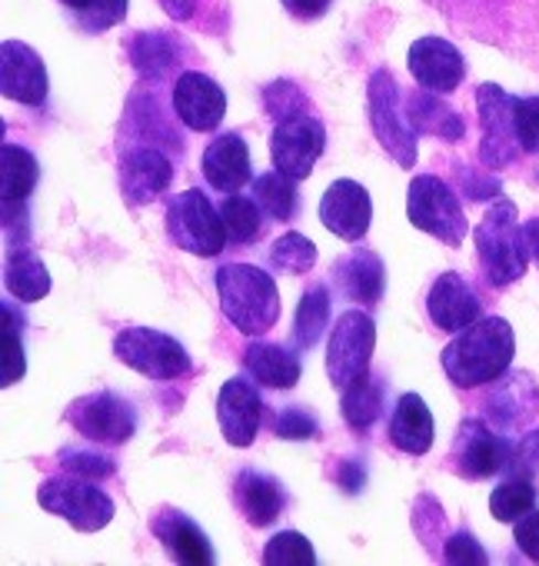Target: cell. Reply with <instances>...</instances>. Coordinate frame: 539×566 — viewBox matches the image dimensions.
Here are the masks:
<instances>
[{
    "label": "cell",
    "mask_w": 539,
    "mask_h": 566,
    "mask_svg": "<svg viewBox=\"0 0 539 566\" xmlns=\"http://www.w3.org/2000/svg\"><path fill=\"white\" fill-rule=\"evenodd\" d=\"M512 354H516L512 327L503 317H479L476 324L459 331L456 340L443 347L440 360L453 387L473 390V387L496 384L509 370Z\"/></svg>",
    "instance_id": "1"
},
{
    "label": "cell",
    "mask_w": 539,
    "mask_h": 566,
    "mask_svg": "<svg viewBox=\"0 0 539 566\" xmlns=\"http://www.w3.org/2000/svg\"><path fill=\"white\" fill-rule=\"evenodd\" d=\"M216 297L223 317L243 337H263L281 317V291L274 276L253 263H223L216 270Z\"/></svg>",
    "instance_id": "2"
},
{
    "label": "cell",
    "mask_w": 539,
    "mask_h": 566,
    "mask_svg": "<svg viewBox=\"0 0 539 566\" xmlns=\"http://www.w3.org/2000/svg\"><path fill=\"white\" fill-rule=\"evenodd\" d=\"M473 243L489 287H509L529 266V250L512 200H496L486 210V217L473 230Z\"/></svg>",
    "instance_id": "3"
},
{
    "label": "cell",
    "mask_w": 539,
    "mask_h": 566,
    "mask_svg": "<svg viewBox=\"0 0 539 566\" xmlns=\"http://www.w3.org/2000/svg\"><path fill=\"white\" fill-rule=\"evenodd\" d=\"M367 114H370V127L380 140V147L403 167V170H413L416 167V127L410 124V114H406V101L400 94V84L397 77L380 67L370 74V84H367Z\"/></svg>",
    "instance_id": "4"
},
{
    "label": "cell",
    "mask_w": 539,
    "mask_h": 566,
    "mask_svg": "<svg viewBox=\"0 0 539 566\" xmlns=\"http://www.w3.org/2000/svg\"><path fill=\"white\" fill-rule=\"evenodd\" d=\"M406 217L416 230L436 237L446 247H463L466 233H469V220L463 213V203L456 197V190L433 177V174H420L410 180V193H406Z\"/></svg>",
    "instance_id": "5"
},
{
    "label": "cell",
    "mask_w": 539,
    "mask_h": 566,
    "mask_svg": "<svg viewBox=\"0 0 539 566\" xmlns=\"http://www.w3.org/2000/svg\"><path fill=\"white\" fill-rule=\"evenodd\" d=\"M38 503H41L47 513L67 520L77 533H97V530H104V526L114 520V513H117L114 500H110L94 480H81V476H74V473L44 480V483L38 486Z\"/></svg>",
    "instance_id": "6"
},
{
    "label": "cell",
    "mask_w": 539,
    "mask_h": 566,
    "mask_svg": "<svg viewBox=\"0 0 539 566\" xmlns=\"http://www.w3.org/2000/svg\"><path fill=\"white\" fill-rule=\"evenodd\" d=\"M167 237L193 256H216L226 247V227L220 210L203 190H183L167 203Z\"/></svg>",
    "instance_id": "7"
},
{
    "label": "cell",
    "mask_w": 539,
    "mask_h": 566,
    "mask_svg": "<svg viewBox=\"0 0 539 566\" xmlns=\"http://www.w3.org/2000/svg\"><path fill=\"white\" fill-rule=\"evenodd\" d=\"M114 357L147 380H180L190 374L187 347L154 327H127L114 337Z\"/></svg>",
    "instance_id": "8"
},
{
    "label": "cell",
    "mask_w": 539,
    "mask_h": 566,
    "mask_svg": "<svg viewBox=\"0 0 539 566\" xmlns=\"http://www.w3.org/2000/svg\"><path fill=\"white\" fill-rule=\"evenodd\" d=\"M324 147H327V130L310 107L281 117L274 134H270V160H274V170L294 180H307L314 174Z\"/></svg>",
    "instance_id": "9"
},
{
    "label": "cell",
    "mask_w": 539,
    "mask_h": 566,
    "mask_svg": "<svg viewBox=\"0 0 539 566\" xmlns=\"http://www.w3.org/2000/svg\"><path fill=\"white\" fill-rule=\"evenodd\" d=\"M377 347V324L363 311H347L337 317L327 344V377L334 387H350L353 380L370 374Z\"/></svg>",
    "instance_id": "10"
},
{
    "label": "cell",
    "mask_w": 539,
    "mask_h": 566,
    "mask_svg": "<svg viewBox=\"0 0 539 566\" xmlns=\"http://www.w3.org/2000/svg\"><path fill=\"white\" fill-rule=\"evenodd\" d=\"M67 420L84 440L97 447H124L137 433V410L110 390L77 397L67 407Z\"/></svg>",
    "instance_id": "11"
},
{
    "label": "cell",
    "mask_w": 539,
    "mask_h": 566,
    "mask_svg": "<svg viewBox=\"0 0 539 566\" xmlns=\"http://www.w3.org/2000/svg\"><path fill=\"white\" fill-rule=\"evenodd\" d=\"M512 107H516V97L506 94L496 84H483L476 91V111H479V164L486 170H503V167H509L522 154L519 144H516Z\"/></svg>",
    "instance_id": "12"
},
{
    "label": "cell",
    "mask_w": 539,
    "mask_h": 566,
    "mask_svg": "<svg viewBox=\"0 0 539 566\" xmlns=\"http://www.w3.org/2000/svg\"><path fill=\"white\" fill-rule=\"evenodd\" d=\"M512 447L479 417H466L450 450V470L463 480H489L509 467Z\"/></svg>",
    "instance_id": "13"
},
{
    "label": "cell",
    "mask_w": 539,
    "mask_h": 566,
    "mask_svg": "<svg viewBox=\"0 0 539 566\" xmlns=\"http://www.w3.org/2000/svg\"><path fill=\"white\" fill-rule=\"evenodd\" d=\"M0 91L8 101H18L24 107H44L51 81L41 54L21 41L0 44Z\"/></svg>",
    "instance_id": "14"
},
{
    "label": "cell",
    "mask_w": 539,
    "mask_h": 566,
    "mask_svg": "<svg viewBox=\"0 0 539 566\" xmlns=\"http://www.w3.org/2000/svg\"><path fill=\"white\" fill-rule=\"evenodd\" d=\"M173 114L187 130L210 134L226 117V94L213 77L200 71H187L173 84Z\"/></svg>",
    "instance_id": "15"
},
{
    "label": "cell",
    "mask_w": 539,
    "mask_h": 566,
    "mask_svg": "<svg viewBox=\"0 0 539 566\" xmlns=\"http://www.w3.org/2000/svg\"><path fill=\"white\" fill-rule=\"evenodd\" d=\"M483 410L496 433H519L539 413V387L529 374H503L486 394Z\"/></svg>",
    "instance_id": "16"
},
{
    "label": "cell",
    "mask_w": 539,
    "mask_h": 566,
    "mask_svg": "<svg viewBox=\"0 0 539 566\" xmlns=\"http://www.w3.org/2000/svg\"><path fill=\"white\" fill-rule=\"evenodd\" d=\"M370 220H373V203H370V193H367L363 184L344 177V180H334L327 187V193L320 200V223L334 237H340L347 243H357V240L367 237Z\"/></svg>",
    "instance_id": "17"
},
{
    "label": "cell",
    "mask_w": 539,
    "mask_h": 566,
    "mask_svg": "<svg viewBox=\"0 0 539 566\" xmlns=\"http://www.w3.org/2000/svg\"><path fill=\"white\" fill-rule=\"evenodd\" d=\"M263 420V400L256 384L246 377H230L216 394V423L230 447H250Z\"/></svg>",
    "instance_id": "18"
},
{
    "label": "cell",
    "mask_w": 539,
    "mask_h": 566,
    "mask_svg": "<svg viewBox=\"0 0 539 566\" xmlns=\"http://www.w3.org/2000/svg\"><path fill=\"white\" fill-rule=\"evenodd\" d=\"M406 67H410L413 81L423 91H433V94H453L463 84V77H466L463 54L450 41H443V38H420V41H413V48L406 54Z\"/></svg>",
    "instance_id": "19"
},
{
    "label": "cell",
    "mask_w": 539,
    "mask_h": 566,
    "mask_svg": "<svg viewBox=\"0 0 539 566\" xmlns=\"http://www.w3.org/2000/svg\"><path fill=\"white\" fill-rule=\"evenodd\" d=\"M173 184V160L160 147H134L120 157V190L130 207L154 203Z\"/></svg>",
    "instance_id": "20"
},
{
    "label": "cell",
    "mask_w": 539,
    "mask_h": 566,
    "mask_svg": "<svg viewBox=\"0 0 539 566\" xmlns=\"http://www.w3.org/2000/svg\"><path fill=\"white\" fill-rule=\"evenodd\" d=\"M426 314L433 327L446 334H459L483 317V304L456 270H446L433 280V287L426 294Z\"/></svg>",
    "instance_id": "21"
},
{
    "label": "cell",
    "mask_w": 539,
    "mask_h": 566,
    "mask_svg": "<svg viewBox=\"0 0 539 566\" xmlns=\"http://www.w3.org/2000/svg\"><path fill=\"white\" fill-rule=\"evenodd\" d=\"M150 533L157 536V543L167 549V556L173 563H183V566H210V563H216L210 536L187 513H180L173 506H160L154 513Z\"/></svg>",
    "instance_id": "22"
},
{
    "label": "cell",
    "mask_w": 539,
    "mask_h": 566,
    "mask_svg": "<svg viewBox=\"0 0 539 566\" xmlns=\"http://www.w3.org/2000/svg\"><path fill=\"white\" fill-rule=\"evenodd\" d=\"M200 170H203V180L216 193H236L243 184H250L253 167H250V150H246L243 137L220 134L213 144H207V150L200 157Z\"/></svg>",
    "instance_id": "23"
},
{
    "label": "cell",
    "mask_w": 539,
    "mask_h": 566,
    "mask_svg": "<svg viewBox=\"0 0 539 566\" xmlns=\"http://www.w3.org/2000/svg\"><path fill=\"white\" fill-rule=\"evenodd\" d=\"M240 360H243V370L266 390H294L304 374L300 354L284 344L253 340V344H246Z\"/></svg>",
    "instance_id": "24"
},
{
    "label": "cell",
    "mask_w": 539,
    "mask_h": 566,
    "mask_svg": "<svg viewBox=\"0 0 539 566\" xmlns=\"http://www.w3.org/2000/svg\"><path fill=\"white\" fill-rule=\"evenodd\" d=\"M334 280L340 283V291L363 307L380 304L383 291H387V266L380 260L377 250H353L347 256H340L334 263Z\"/></svg>",
    "instance_id": "25"
},
{
    "label": "cell",
    "mask_w": 539,
    "mask_h": 566,
    "mask_svg": "<svg viewBox=\"0 0 539 566\" xmlns=\"http://www.w3.org/2000/svg\"><path fill=\"white\" fill-rule=\"evenodd\" d=\"M387 437L406 457L430 453L436 430H433V413H430V407H426V400L420 394H403L397 400L390 427H387Z\"/></svg>",
    "instance_id": "26"
},
{
    "label": "cell",
    "mask_w": 539,
    "mask_h": 566,
    "mask_svg": "<svg viewBox=\"0 0 539 566\" xmlns=\"http://www.w3.org/2000/svg\"><path fill=\"white\" fill-rule=\"evenodd\" d=\"M233 503L246 516L250 526H270V523H277V516L284 510V490L270 473H260V470L246 467V470L236 473Z\"/></svg>",
    "instance_id": "27"
},
{
    "label": "cell",
    "mask_w": 539,
    "mask_h": 566,
    "mask_svg": "<svg viewBox=\"0 0 539 566\" xmlns=\"http://www.w3.org/2000/svg\"><path fill=\"white\" fill-rule=\"evenodd\" d=\"M0 177H4V187H0V203H4V220L14 217V210L28 207V197L34 193L38 180H41V164L31 150L18 147V144H4L0 147Z\"/></svg>",
    "instance_id": "28"
},
{
    "label": "cell",
    "mask_w": 539,
    "mask_h": 566,
    "mask_svg": "<svg viewBox=\"0 0 539 566\" xmlns=\"http://www.w3.org/2000/svg\"><path fill=\"white\" fill-rule=\"evenodd\" d=\"M4 287L21 304H38L51 294V273L34 250L14 247L8 256V266H4Z\"/></svg>",
    "instance_id": "29"
},
{
    "label": "cell",
    "mask_w": 539,
    "mask_h": 566,
    "mask_svg": "<svg viewBox=\"0 0 539 566\" xmlns=\"http://www.w3.org/2000/svg\"><path fill=\"white\" fill-rule=\"evenodd\" d=\"M406 114H410V124L416 127V134H430L440 140H459L466 134L463 117L450 104H443V94L416 91L413 97H406Z\"/></svg>",
    "instance_id": "30"
},
{
    "label": "cell",
    "mask_w": 539,
    "mask_h": 566,
    "mask_svg": "<svg viewBox=\"0 0 539 566\" xmlns=\"http://www.w3.org/2000/svg\"><path fill=\"white\" fill-rule=\"evenodd\" d=\"M130 64L140 77L147 81H163L173 67H177V57H180V44L173 41V34L167 31H140L134 34L130 48Z\"/></svg>",
    "instance_id": "31"
},
{
    "label": "cell",
    "mask_w": 539,
    "mask_h": 566,
    "mask_svg": "<svg viewBox=\"0 0 539 566\" xmlns=\"http://www.w3.org/2000/svg\"><path fill=\"white\" fill-rule=\"evenodd\" d=\"M340 413H344V423L353 433H367L383 413V380L367 374V377L353 380L350 387H344Z\"/></svg>",
    "instance_id": "32"
},
{
    "label": "cell",
    "mask_w": 539,
    "mask_h": 566,
    "mask_svg": "<svg viewBox=\"0 0 539 566\" xmlns=\"http://www.w3.org/2000/svg\"><path fill=\"white\" fill-rule=\"evenodd\" d=\"M0 317H4V327H0V387H14L24 380L28 374V357H24V317L14 314L11 304H0Z\"/></svg>",
    "instance_id": "33"
},
{
    "label": "cell",
    "mask_w": 539,
    "mask_h": 566,
    "mask_svg": "<svg viewBox=\"0 0 539 566\" xmlns=\"http://www.w3.org/2000/svg\"><path fill=\"white\" fill-rule=\"evenodd\" d=\"M330 324V291L324 283H314V287L304 294L297 317H294V347L297 350H314L324 337Z\"/></svg>",
    "instance_id": "34"
},
{
    "label": "cell",
    "mask_w": 539,
    "mask_h": 566,
    "mask_svg": "<svg viewBox=\"0 0 539 566\" xmlns=\"http://www.w3.org/2000/svg\"><path fill=\"white\" fill-rule=\"evenodd\" d=\"M253 197L256 203L281 223H290L297 217V207H300V193H297V180L281 174V170H270V174H260L253 180Z\"/></svg>",
    "instance_id": "35"
},
{
    "label": "cell",
    "mask_w": 539,
    "mask_h": 566,
    "mask_svg": "<svg viewBox=\"0 0 539 566\" xmlns=\"http://www.w3.org/2000/svg\"><path fill=\"white\" fill-rule=\"evenodd\" d=\"M532 506H536V480L526 473L506 470V480L496 483V490L489 493V513L499 523H516Z\"/></svg>",
    "instance_id": "36"
},
{
    "label": "cell",
    "mask_w": 539,
    "mask_h": 566,
    "mask_svg": "<svg viewBox=\"0 0 539 566\" xmlns=\"http://www.w3.org/2000/svg\"><path fill=\"white\" fill-rule=\"evenodd\" d=\"M220 217L226 227V237L233 243H253L263 237V220H260V203L240 193H223Z\"/></svg>",
    "instance_id": "37"
},
{
    "label": "cell",
    "mask_w": 539,
    "mask_h": 566,
    "mask_svg": "<svg viewBox=\"0 0 539 566\" xmlns=\"http://www.w3.org/2000/svg\"><path fill=\"white\" fill-rule=\"evenodd\" d=\"M61 4L77 18V24L91 34L110 31L127 21L130 0H61Z\"/></svg>",
    "instance_id": "38"
},
{
    "label": "cell",
    "mask_w": 539,
    "mask_h": 566,
    "mask_svg": "<svg viewBox=\"0 0 539 566\" xmlns=\"http://www.w3.org/2000/svg\"><path fill=\"white\" fill-rule=\"evenodd\" d=\"M270 263H274L277 270L284 273H310L314 263H317V243L307 240L304 233H284L274 240V247H270Z\"/></svg>",
    "instance_id": "39"
},
{
    "label": "cell",
    "mask_w": 539,
    "mask_h": 566,
    "mask_svg": "<svg viewBox=\"0 0 539 566\" xmlns=\"http://www.w3.org/2000/svg\"><path fill=\"white\" fill-rule=\"evenodd\" d=\"M263 563L266 566H314L317 553H314V543L304 533L284 530L263 546Z\"/></svg>",
    "instance_id": "40"
},
{
    "label": "cell",
    "mask_w": 539,
    "mask_h": 566,
    "mask_svg": "<svg viewBox=\"0 0 539 566\" xmlns=\"http://www.w3.org/2000/svg\"><path fill=\"white\" fill-rule=\"evenodd\" d=\"M61 467L67 470V473H74V476H81V480H107V476H114L117 473V463H114V457H104V453H94V450H61Z\"/></svg>",
    "instance_id": "41"
},
{
    "label": "cell",
    "mask_w": 539,
    "mask_h": 566,
    "mask_svg": "<svg viewBox=\"0 0 539 566\" xmlns=\"http://www.w3.org/2000/svg\"><path fill=\"white\" fill-rule=\"evenodd\" d=\"M512 127H516V144L522 154H539V97H516L512 107Z\"/></svg>",
    "instance_id": "42"
},
{
    "label": "cell",
    "mask_w": 539,
    "mask_h": 566,
    "mask_svg": "<svg viewBox=\"0 0 539 566\" xmlns=\"http://www.w3.org/2000/svg\"><path fill=\"white\" fill-rule=\"evenodd\" d=\"M263 104H266V114L274 117V120H281V117H287L294 111H307L310 107L307 94L294 81H274L263 91Z\"/></svg>",
    "instance_id": "43"
},
{
    "label": "cell",
    "mask_w": 539,
    "mask_h": 566,
    "mask_svg": "<svg viewBox=\"0 0 539 566\" xmlns=\"http://www.w3.org/2000/svg\"><path fill=\"white\" fill-rule=\"evenodd\" d=\"M274 433H277L281 440H290V443L320 440V423H317V417L307 413L304 407H284V410L277 413Z\"/></svg>",
    "instance_id": "44"
},
{
    "label": "cell",
    "mask_w": 539,
    "mask_h": 566,
    "mask_svg": "<svg viewBox=\"0 0 539 566\" xmlns=\"http://www.w3.org/2000/svg\"><path fill=\"white\" fill-rule=\"evenodd\" d=\"M443 559L453 563V566H486V563H489V556H486V549L479 546V539H476L473 533H466V530L453 533V536L443 543Z\"/></svg>",
    "instance_id": "45"
},
{
    "label": "cell",
    "mask_w": 539,
    "mask_h": 566,
    "mask_svg": "<svg viewBox=\"0 0 539 566\" xmlns=\"http://www.w3.org/2000/svg\"><path fill=\"white\" fill-rule=\"evenodd\" d=\"M506 470H516V473H526V476L539 480V427L522 433V440L512 447V457H509Z\"/></svg>",
    "instance_id": "46"
},
{
    "label": "cell",
    "mask_w": 539,
    "mask_h": 566,
    "mask_svg": "<svg viewBox=\"0 0 539 566\" xmlns=\"http://www.w3.org/2000/svg\"><path fill=\"white\" fill-rule=\"evenodd\" d=\"M512 539H516V546H519L532 563H539V510H529V513H522V516L516 520Z\"/></svg>",
    "instance_id": "47"
},
{
    "label": "cell",
    "mask_w": 539,
    "mask_h": 566,
    "mask_svg": "<svg viewBox=\"0 0 539 566\" xmlns=\"http://www.w3.org/2000/svg\"><path fill=\"white\" fill-rule=\"evenodd\" d=\"M334 476H337V486H340L347 496H357V493L367 486V470H363L360 460H340Z\"/></svg>",
    "instance_id": "48"
},
{
    "label": "cell",
    "mask_w": 539,
    "mask_h": 566,
    "mask_svg": "<svg viewBox=\"0 0 539 566\" xmlns=\"http://www.w3.org/2000/svg\"><path fill=\"white\" fill-rule=\"evenodd\" d=\"M281 4H284V11H287L290 18H297V21H320V18L330 11L334 0H281Z\"/></svg>",
    "instance_id": "49"
},
{
    "label": "cell",
    "mask_w": 539,
    "mask_h": 566,
    "mask_svg": "<svg viewBox=\"0 0 539 566\" xmlns=\"http://www.w3.org/2000/svg\"><path fill=\"white\" fill-rule=\"evenodd\" d=\"M459 184H463V190L469 193V200H489V197L499 193V180H496V177H483V180H479V177L459 170Z\"/></svg>",
    "instance_id": "50"
},
{
    "label": "cell",
    "mask_w": 539,
    "mask_h": 566,
    "mask_svg": "<svg viewBox=\"0 0 539 566\" xmlns=\"http://www.w3.org/2000/svg\"><path fill=\"white\" fill-rule=\"evenodd\" d=\"M200 0H160V8L173 18V21H190Z\"/></svg>",
    "instance_id": "51"
},
{
    "label": "cell",
    "mask_w": 539,
    "mask_h": 566,
    "mask_svg": "<svg viewBox=\"0 0 539 566\" xmlns=\"http://www.w3.org/2000/svg\"><path fill=\"white\" fill-rule=\"evenodd\" d=\"M522 240H526L529 260L539 266V217H532V220H526V223H522Z\"/></svg>",
    "instance_id": "52"
}]
</instances>
